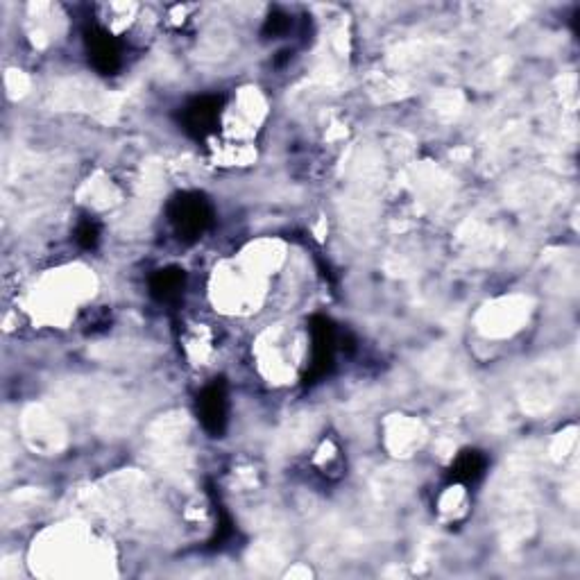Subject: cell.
<instances>
[{
    "mask_svg": "<svg viewBox=\"0 0 580 580\" xmlns=\"http://www.w3.org/2000/svg\"><path fill=\"white\" fill-rule=\"evenodd\" d=\"M288 25H290L288 16L275 12L268 16L266 25H263V34H268V37H279V34H284L288 30Z\"/></svg>",
    "mask_w": 580,
    "mask_h": 580,
    "instance_id": "9c48e42d",
    "label": "cell"
},
{
    "mask_svg": "<svg viewBox=\"0 0 580 580\" xmlns=\"http://www.w3.org/2000/svg\"><path fill=\"white\" fill-rule=\"evenodd\" d=\"M198 420L204 426V431L211 433L213 438L225 433L227 426V388L223 381L209 383L198 395Z\"/></svg>",
    "mask_w": 580,
    "mask_h": 580,
    "instance_id": "3957f363",
    "label": "cell"
},
{
    "mask_svg": "<svg viewBox=\"0 0 580 580\" xmlns=\"http://www.w3.org/2000/svg\"><path fill=\"white\" fill-rule=\"evenodd\" d=\"M220 107H223V98L218 96H202L184 107L182 125L193 139H204V136L213 132L218 125Z\"/></svg>",
    "mask_w": 580,
    "mask_h": 580,
    "instance_id": "277c9868",
    "label": "cell"
},
{
    "mask_svg": "<svg viewBox=\"0 0 580 580\" xmlns=\"http://www.w3.org/2000/svg\"><path fill=\"white\" fill-rule=\"evenodd\" d=\"M78 243L84 247V250H91V247H96L100 241V229L98 225L93 223V220H84V223L78 227Z\"/></svg>",
    "mask_w": 580,
    "mask_h": 580,
    "instance_id": "ba28073f",
    "label": "cell"
},
{
    "mask_svg": "<svg viewBox=\"0 0 580 580\" xmlns=\"http://www.w3.org/2000/svg\"><path fill=\"white\" fill-rule=\"evenodd\" d=\"M87 50L93 68L102 75H114L121 68V48L116 39L102 28L87 30Z\"/></svg>",
    "mask_w": 580,
    "mask_h": 580,
    "instance_id": "5b68a950",
    "label": "cell"
},
{
    "mask_svg": "<svg viewBox=\"0 0 580 580\" xmlns=\"http://www.w3.org/2000/svg\"><path fill=\"white\" fill-rule=\"evenodd\" d=\"M485 467H488V458H485L481 451L476 449H467L460 454L454 463L449 467V481L456 483H474L479 481Z\"/></svg>",
    "mask_w": 580,
    "mask_h": 580,
    "instance_id": "8992f818",
    "label": "cell"
},
{
    "mask_svg": "<svg viewBox=\"0 0 580 580\" xmlns=\"http://www.w3.org/2000/svg\"><path fill=\"white\" fill-rule=\"evenodd\" d=\"M168 218L173 225L175 234L182 241H198V238L207 232L213 213L209 202L202 198L200 193H182L173 198L168 204Z\"/></svg>",
    "mask_w": 580,
    "mask_h": 580,
    "instance_id": "6da1fadb",
    "label": "cell"
},
{
    "mask_svg": "<svg viewBox=\"0 0 580 580\" xmlns=\"http://www.w3.org/2000/svg\"><path fill=\"white\" fill-rule=\"evenodd\" d=\"M336 327L334 322L324 315H315L311 320V363L309 372H306L304 383H318L320 379L334 370V356H336Z\"/></svg>",
    "mask_w": 580,
    "mask_h": 580,
    "instance_id": "7a4b0ae2",
    "label": "cell"
},
{
    "mask_svg": "<svg viewBox=\"0 0 580 580\" xmlns=\"http://www.w3.org/2000/svg\"><path fill=\"white\" fill-rule=\"evenodd\" d=\"M186 284L184 270L179 268H166L159 270L150 279V293L159 302H175L179 295H182Z\"/></svg>",
    "mask_w": 580,
    "mask_h": 580,
    "instance_id": "52a82bcc",
    "label": "cell"
}]
</instances>
